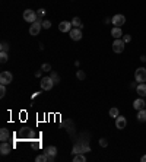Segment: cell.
Here are the masks:
<instances>
[{
	"label": "cell",
	"mask_w": 146,
	"mask_h": 162,
	"mask_svg": "<svg viewBox=\"0 0 146 162\" xmlns=\"http://www.w3.org/2000/svg\"><path fill=\"white\" fill-rule=\"evenodd\" d=\"M133 108H135L136 111L146 108V101L142 100V96H140V98H137V100H135V101H133Z\"/></svg>",
	"instance_id": "12"
},
{
	"label": "cell",
	"mask_w": 146,
	"mask_h": 162,
	"mask_svg": "<svg viewBox=\"0 0 146 162\" xmlns=\"http://www.w3.org/2000/svg\"><path fill=\"white\" fill-rule=\"evenodd\" d=\"M39 85H41V89H44V91H50V89H53L54 81L51 79V76H45V77L41 79Z\"/></svg>",
	"instance_id": "2"
},
{
	"label": "cell",
	"mask_w": 146,
	"mask_h": 162,
	"mask_svg": "<svg viewBox=\"0 0 146 162\" xmlns=\"http://www.w3.org/2000/svg\"><path fill=\"white\" fill-rule=\"evenodd\" d=\"M124 45H126V43H124L121 38L114 39V43H112V51L117 53V54H120V53L124 51Z\"/></svg>",
	"instance_id": "5"
},
{
	"label": "cell",
	"mask_w": 146,
	"mask_h": 162,
	"mask_svg": "<svg viewBox=\"0 0 146 162\" xmlns=\"http://www.w3.org/2000/svg\"><path fill=\"white\" fill-rule=\"evenodd\" d=\"M41 28H43V21L38 19L35 21L34 24H31V28H29V34L32 35V37H37L39 34V31H41Z\"/></svg>",
	"instance_id": "3"
},
{
	"label": "cell",
	"mask_w": 146,
	"mask_h": 162,
	"mask_svg": "<svg viewBox=\"0 0 146 162\" xmlns=\"http://www.w3.org/2000/svg\"><path fill=\"white\" fill-rule=\"evenodd\" d=\"M41 70H43V72H51V64H48V63H44V64H41Z\"/></svg>",
	"instance_id": "26"
},
{
	"label": "cell",
	"mask_w": 146,
	"mask_h": 162,
	"mask_svg": "<svg viewBox=\"0 0 146 162\" xmlns=\"http://www.w3.org/2000/svg\"><path fill=\"white\" fill-rule=\"evenodd\" d=\"M45 13H47V12H45V9H38V10H37V15H38V19L44 18V16H45Z\"/></svg>",
	"instance_id": "28"
},
{
	"label": "cell",
	"mask_w": 146,
	"mask_h": 162,
	"mask_svg": "<svg viewBox=\"0 0 146 162\" xmlns=\"http://www.w3.org/2000/svg\"><path fill=\"white\" fill-rule=\"evenodd\" d=\"M76 77H78L79 81H85L86 75H85V72H83V70H78V72H76Z\"/></svg>",
	"instance_id": "23"
},
{
	"label": "cell",
	"mask_w": 146,
	"mask_h": 162,
	"mask_svg": "<svg viewBox=\"0 0 146 162\" xmlns=\"http://www.w3.org/2000/svg\"><path fill=\"white\" fill-rule=\"evenodd\" d=\"M41 72H43V70H38V72H37V73H35V76H37V77H39V76H41Z\"/></svg>",
	"instance_id": "32"
},
{
	"label": "cell",
	"mask_w": 146,
	"mask_h": 162,
	"mask_svg": "<svg viewBox=\"0 0 146 162\" xmlns=\"http://www.w3.org/2000/svg\"><path fill=\"white\" fill-rule=\"evenodd\" d=\"M136 92L139 96H146V83H139V85L136 86Z\"/></svg>",
	"instance_id": "16"
},
{
	"label": "cell",
	"mask_w": 146,
	"mask_h": 162,
	"mask_svg": "<svg viewBox=\"0 0 146 162\" xmlns=\"http://www.w3.org/2000/svg\"><path fill=\"white\" fill-rule=\"evenodd\" d=\"M140 60H142V62H143V63L146 62V56H145V54H143V56H142V57H140Z\"/></svg>",
	"instance_id": "33"
},
{
	"label": "cell",
	"mask_w": 146,
	"mask_h": 162,
	"mask_svg": "<svg viewBox=\"0 0 146 162\" xmlns=\"http://www.w3.org/2000/svg\"><path fill=\"white\" fill-rule=\"evenodd\" d=\"M5 95H6V85H2L0 86V96L5 98Z\"/></svg>",
	"instance_id": "29"
},
{
	"label": "cell",
	"mask_w": 146,
	"mask_h": 162,
	"mask_svg": "<svg viewBox=\"0 0 146 162\" xmlns=\"http://www.w3.org/2000/svg\"><path fill=\"white\" fill-rule=\"evenodd\" d=\"M72 25H73V26H75V28H80V29L83 28V24H82V21L79 19L78 16H76V18H73V19H72Z\"/></svg>",
	"instance_id": "18"
},
{
	"label": "cell",
	"mask_w": 146,
	"mask_h": 162,
	"mask_svg": "<svg viewBox=\"0 0 146 162\" xmlns=\"http://www.w3.org/2000/svg\"><path fill=\"white\" fill-rule=\"evenodd\" d=\"M135 79L136 82H140V83H145L146 82V69L145 67H139L135 72Z\"/></svg>",
	"instance_id": "6"
},
{
	"label": "cell",
	"mask_w": 146,
	"mask_h": 162,
	"mask_svg": "<svg viewBox=\"0 0 146 162\" xmlns=\"http://www.w3.org/2000/svg\"><path fill=\"white\" fill-rule=\"evenodd\" d=\"M44 153L48 156V162H53L56 159V155H57V148L56 146H47L44 149Z\"/></svg>",
	"instance_id": "7"
},
{
	"label": "cell",
	"mask_w": 146,
	"mask_h": 162,
	"mask_svg": "<svg viewBox=\"0 0 146 162\" xmlns=\"http://www.w3.org/2000/svg\"><path fill=\"white\" fill-rule=\"evenodd\" d=\"M72 22H67V21H63V22H60L58 24V29H60V32H70L72 31Z\"/></svg>",
	"instance_id": "10"
},
{
	"label": "cell",
	"mask_w": 146,
	"mask_h": 162,
	"mask_svg": "<svg viewBox=\"0 0 146 162\" xmlns=\"http://www.w3.org/2000/svg\"><path fill=\"white\" fill-rule=\"evenodd\" d=\"M7 60H9V54L5 51H2V54H0V62L2 63H7Z\"/></svg>",
	"instance_id": "22"
},
{
	"label": "cell",
	"mask_w": 146,
	"mask_h": 162,
	"mask_svg": "<svg viewBox=\"0 0 146 162\" xmlns=\"http://www.w3.org/2000/svg\"><path fill=\"white\" fill-rule=\"evenodd\" d=\"M111 35H112V38L114 39H117V38H123V31H121V28L120 26H114V28L111 29Z\"/></svg>",
	"instance_id": "14"
},
{
	"label": "cell",
	"mask_w": 146,
	"mask_h": 162,
	"mask_svg": "<svg viewBox=\"0 0 146 162\" xmlns=\"http://www.w3.org/2000/svg\"><path fill=\"white\" fill-rule=\"evenodd\" d=\"M73 161H75V162H85V161H86V158H85L83 153H78V155H75Z\"/></svg>",
	"instance_id": "19"
},
{
	"label": "cell",
	"mask_w": 146,
	"mask_h": 162,
	"mask_svg": "<svg viewBox=\"0 0 146 162\" xmlns=\"http://www.w3.org/2000/svg\"><path fill=\"white\" fill-rule=\"evenodd\" d=\"M111 24L114 25V26H120V28H121L123 25L126 24V16H124V15H121V13L114 15V16L111 18Z\"/></svg>",
	"instance_id": "4"
},
{
	"label": "cell",
	"mask_w": 146,
	"mask_h": 162,
	"mask_svg": "<svg viewBox=\"0 0 146 162\" xmlns=\"http://www.w3.org/2000/svg\"><path fill=\"white\" fill-rule=\"evenodd\" d=\"M9 139H10L9 130L5 129V127H3V129H0V140H2V142H7Z\"/></svg>",
	"instance_id": "15"
},
{
	"label": "cell",
	"mask_w": 146,
	"mask_h": 162,
	"mask_svg": "<svg viewBox=\"0 0 146 162\" xmlns=\"http://www.w3.org/2000/svg\"><path fill=\"white\" fill-rule=\"evenodd\" d=\"M43 28H44V29H48V28H51V21H48V19H44V21H43Z\"/></svg>",
	"instance_id": "27"
},
{
	"label": "cell",
	"mask_w": 146,
	"mask_h": 162,
	"mask_svg": "<svg viewBox=\"0 0 146 162\" xmlns=\"http://www.w3.org/2000/svg\"><path fill=\"white\" fill-rule=\"evenodd\" d=\"M12 81H13V76H12L10 72H2L0 73V83L2 85H9Z\"/></svg>",
	"instance_id": "8"
},
{
	"label": "cell",
	"mask_w": 146,
	"mask_h": 162,
	"mask_svg": "<svg viewBox=\"0 0 146 162\" xmlns=\"http://www.w3.org/2000/svg\"><path fill=\"white\" fill-rule=\"evenodd\" d=\"M24 21H26L29 24H34L35 21H38V15L32 9H26L24 10Z\"/></svg>",
	"instance_id": "1"
},
{
	"label": "cell",
	"mask_w": 146,
	"mask_h": 162,
	"mask_svg": "<svg viewBox=\"0 0 146 162\" xmlns=\"http://www.w3.org/2000/svg\"><path fill=\"white\" fill-rule=\"evenodd\" d=\"M99 146H102V148H107V146H108L107 139H99Z\"/></svg>",
	"instance_id": "30"
},
{
	"label": "cell",
	"mask_w": 146,
	"mask_h": 162,
	"mask_svg": "<svg viewBox=\"0 0 146 162\" xmlns=\"http://www.w3.org/2000/svg\"><path fill=\"white\" fill-rule=\"evenodd\" d=\"M123 41H124V43H130V41H131V35H129V34H126V35H123Z\"/></svg>",
	"instance_id": "31"
},
{
	"label": "cell",
	"mask_w": 146,
	"mask_h": 162,
	"mask_svg": "<svg viewBox=\"0 0 146 162\" xmlns=\"http://www.w3.org/2000/svg\"><path fill=\"white\" fill-rule=\"evenodd\" d=\"M9 48H10V45H9V44H7V43H5V41L2 43V47H0V50H2V51L9 53Z\"/></svg>",
	"instance_id": "25"
},
{
	"label": "cell",
	"mask_w": 146,
	"mask_h": 162,
	"mask_svg": "<svg viewBox=\"0 0 146 162\" xmlns=\"http://www.w3.org/2000/svg\"><path fill=\"white\" fill-rule=\"evenodd\" d=\"M35 161L37 162H48V156H47L45 153H43V155H38V156L35 158Z\"/></svg>",
	"instance_id": "21"
},
{
	"label": "cell",
	"mask_w": 146,
	"mask_h": 162,
	"mask_svg": "<svg viewBox=\"0 0 146 162\" xmlns=\"http://www.w3.org/2000/svg\"><path fill=\"white\" fill-rule=\"evenodd\" d=\"M50 76H51V79L54 81V83H56V85H57L58 82H60V76H58L56 72H51V75H50Z\"/></svg>",
	"instance_id": "24"
},
{
	"label": "cell",
	"mask_w": 146,
	"mask_h": 162,
	"mask_svg": "<svg viewBox=\"0 0 146 162\" xmlns=\"http://www.w3.org/2000/svg\"><path fill=\"white\" fill-rule=\"evenodd\" d=\"M137 121L139 123H145L146 121V108L137 111Z\"/></svg>",
	"instance_id": "17"
},
{
	"label": "cell",
	"mask_w": 146,
	"mask_h": 162,
	"mask_svg": "<svg viewBox=\"0 0 146 162\" xmlns=\"http://www.w3.org/2000/svg\"><path fill=\"white\" fill-rule=\"evenodd\" d=\"M10 150H12V146H10L7 142H2V145H0V153L2 155H9Z\"/></svg>",
	"instance_id": "13"
},
{
	"label": "cell",
	"mask_w": 146,
	"mask_h": 162,
	"mask_svg": "<svg viewBox=\"0 0 146 162\" xmlns=\"http://www.w3.org/2000/svg\"><path fill=\"white\" fill-rule=\"evenodd\" d=\"M140 161H142V162H146V155H143V156L140 158Z\"/></svg>",
	"instance_id": "34"
},
{
	"label": "cell",
	"mask_w": 146,
	"mask_h": 162,
	"mask_svg": "<svg viewBox=\"0 0 146 162\" xmlns=\"http://www.w3.org/2000/svg\"><path fill=\"white\" fill-rule=\"evenodd\" d=\"M126 126H127V118L123 117V115H118L116 118V127L118 130H123V129H126Z\"/></svg>",
	"instance_id": "9"
},
{
	"label": "cell",
	"mask_w": 146,
	"mask_h": 162,
	"mask_svg": "<svg viewBox=\"0 0 146 162\" xmlns=\"http://www.w3.org/2000/svg\"><path fill=\"white\" fill-rule=\"evenodd\" d=\"M69 34H70V38L73 41H80L82 39V31H80V28H73Z\"/></svg>",
	"instance_id": "11"
},
{
	"label": "cell",
	"mask_w": 146,
	"mask_h": 162,
	"mask_svg": "<svg viewBox=\"0 0 146 162\" xmlns=\"http://www.w3.org/2000/svg\"><path fill=\"white\" fill-rule=\"evenodd\" d=\"M118 115H120V111H118V108H116V107H114V108H111V110H110V117H112V118H117Z\"/></svg>",
	"instance_id": "20"
}]
</instances>
